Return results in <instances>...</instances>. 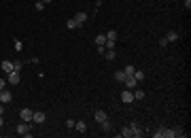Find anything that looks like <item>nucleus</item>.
<instances>
[{"mask_svg": "<svg viewBox=\"0 0 191 138\" xmlns=\"http://www.w3.org/2000/svg\"><path fill=\"white\" fill-rule=\"evenodd\" d=\"M66 28H68V30H77V28H81V26L74 21V17H70V19L66 21Z\"/></svg>", "mask_w": 191, "mask_h": 138, "instance_id": "f8f14e48", "label": "nucleus"}, {"mask_svg": "<svg viewBox=\"0 0 191 138\" xmlns=\"http://www.w3.org/2000/svg\"><path fill=\"white\" fill-rule=\"evenodd\" d=\"M161 132H164V128H159V130H157V132H155L153 136H155V138H161Z\"/></svg>", "mask_w": 191, "mask_h": 138, "instance_id": "c756f323", "label": "nucleus"}, {"mask_svg": "<svg viewBox=\"0 0 191 138\" xmlns=\"http://www.w3.org/2000/svg\"><path fill=\"white\" fill-rule=\"evenodd\" d=\"M15 132L23 138H32V121H23V123H17Z\"/></svg>", "mask_w": 191, "mask_h": 138, "instance_id": "f257e3e1", "label": "nucleus"}, {"mask_svg": "<svg viewBox=\"0 0 191 138\" xmlns=\"http://www.w3.org/2000/svg\"><path fill=\"white\" fill-rule=\"evenodd\" d=\"M43 2H45V4H47V2H51V0H43Z\"/></svg>", "mask_w": 191, "mask_h": 138, "instance_id": "c9c22d12", "label": "nucleus"}, {"mask_svg": "<svg viewBox=\"0 0 191 138\" xmlns=\"http://www.w3.org/2000/svg\"><path fill=\"white\" fill-rule=\"evenodd\" d=\"M32 121H34V123H43V121H45V113L36 111V113L32 115Z\"/></svg>", "mask_w": 191, "mask_h": 138, "instance_id": "6e6552de", "label": "nucleus"}, {"mask_svg": "<svg viewBox=\"0 0 191 138\" xmlns=\"http://www.w3.org/2000/svg\"><path fill=\"white\" fill-rule=\"evenodd\" d=\"M121 138H132V130H130V125H128V128H121Z\"/></svg>", "mask_w": 191, "mask_h": 138, "instance_id": "a211bd4d", "label": "nucleus"}, {"mask_svg": "<svg viewBox=\"0 0 191 138\" xmlns=\"http://www.w3.org/2000/svg\"><path fill=\"white\" fill-rule=\"evenodd\" d=\"M125 89H136V85H138V81L134 79V77H125Z\"/></svg>", "mask_w": 191, "mask_h": 138, "instance_id": "423d86ee", "label": "nucleus"}, {"mask_svg": "<svg viewBox=\"0 0 191 138\" xmlns=\"http://www.w3.org/2000/svg\"><path fill=\"white\" fill-rule=\"evenodd\" d=\"M32 115H34V111H32V108H21L19 119H21V121H32Z\"/></svg>", "mask_w": 191, "mask_h": 138, "instance_id": "7ed1b4c3", "label": "nucleus"}, {"mask_svg": "<svg viewBox=\"0 0 191 138\" xmlns=\"http://www.w3.org/2000/svg\"><path fill=\"white\" fill-rule=\"evenodd\" d=\"M74 21H77V24H79V26H83V24H85V21H87V15H85V13H83V11H79V13H77V15H74Z\"/></svg>", "mask_w": 191, "mask_h": 138, "instance_id": "0eeeda50", "label": "nucleus"}, {"mask_svg": "<svg viewBox=\"0 0 191 138\" xmlns=\"http://www.w3.org/2000/svg\"><path fill=\"white\" fill-rule=\"evenodd\" d=\"M161 138H174V130H170V128H164V132H161Z\"/></svg>", "mask_w": 191, "mask_h": 138, "instance_id": "2eb2a0df", "label": "nucleus"}, {"mask_svg": "<svg viewBox=\"0 0 191 138\" xmlns=\"http://www.w3.org/2000/svg\"><path fill=\"white\" fill-rule=\"evenodd\" d=\"M132 77H134V79L140 83V81H144V77H146V74H144L142 70H134V74H132Z\"/></svg>", "mask_w": 191, "mask_h": 138, "instance_id": "4468645a", "label": "nucleus"}, {"mask_svg": "<svg viewBox=\"0 0 191 138\" xmlns=\"http://www.w3.org/2000/svg\"><path fill=\"white\" fill-rule=\"evenodd\" d=\"M183 4H185V9H191V0H185Z\"/></svg>", "mask_w": 191, "mask_h": 138, "instance_id": "473e14b6", "label": "nucleus"}, {"mask_svg": "<svg viewBox=\"0 0 191 138\" xmlns=\"http://www.w3.org/2000/svg\"><path fill=\"white\" fill-rule=\"evenodd\" d=\"M2 125H4V119H2V115H0V128H2Z\"/></svg>", "mask_w": 191, "mask_h": 138, "instance_id": "72a5a7b5", "label": "nucleus"}, {"mask_svg": "<svg viewBox=\"0 0 191 138\" xmlns=\"http://www.w3.org/2000/svg\"><path fill=\"white\" fill-rule=\"evenodd\" d=\"M104 43H106V34H98L96 36V45L100 47V45H104Z\"/></svg>", "mask_w": 191, "mask_h": 138, "instance_id": "412c9836", "label": "nucleus"}, {"mask_svg": "<svg viewBox=\"0 0 191 138\" xmlns=\"http://www.w3.org/2000/svg\"><path fill=\"white\" fill-rule=\"evenodd\" d=\"M130 130H132V136H142V130H140V125H138V123H132V125H130Z\"/></svg>", "mask_w": 191, "mask_h": 138, "instance_id": "9d476101", "label": "nucleus"}, {"mask_svg": "<svg viewBox=\"0 0 191 138\" xmlns=\"http://www.w3.org/2000/svg\"><path fill=\"white\" fill-rule=\"evenodd\" d=\"M21 66H23V62H19V60H15V62H13V70H17V72H19V70H21Z\"/></svg>", "mask_w": 191, "mask_h": 138, "instance_id": "393cba45", "label": "nucleus"}, {"mask_svg": "<svg viewBox=\"0 0 191 138\" xmlns=\"http://www.w3.org/2000/svg\"><path fill=\"white\" fill-rule=\"evenodd\" d=\"M34 9H36V11H43V9H45V2H43V0H38V2L34 4Z\"/></svg>", "mask_w": 191, "mask_h": 138, "instance_id": "bb28decb", "label": "nucleus"}, {"mask_svg": "<svg viewBox=\"0 0 191 138\" xmlns=\"http://www.w3.org/2000/svg\"><path fill=\"white\" fill-rule=\"evenodd\" d=\"M168 45V41H166V36H164V38H159V47H166Z\"/></svg>", "mask_w": 191, "mask_h": 138, "instance_id": "c85d7f7f", "label": "nucleus"}, {"mask_svg": "<svg viewBox=\"0 0 191 138\" xmlns=\"http://www.w3.org/2000/svg\"><path fill=\"white\" fill-rule=\"evenodd\" d=\"M174 136H178V138H185V132H183V128H174Z\"/></svg>", "mask_w": 191, "mask_h": 138, "instance_id": "a878e982", "label": "nucleus"}, {"mask_svg": "<svg viewBox=\"0 0 191 138\" xmlns=\"http://www.w3.org/2000/svg\"><path fill=\"white\" fill-rule=\"evenodd\" d=\"M166 41H168V43H174V41H178V34H176V32H168V34H166Z\"/></svg>", "mask_w": 191, "mask_h": 138, "instance_id": "dca6fc26", "label": "nucleus"}, {"mask_svg": "<svg viewBox=\"0 0 191 138\" xmlns=\"http://www.w3.org/2000/svg\"><path fill=\"white\" fill-rule=\"evenodd\" d=\"M134 70H136L134 66H125V68H123V72H125V77H132V74H134Z\"/></svg>", "mask_w": 191, "mask_h": 138, "instance_id": "b1692460", "label": "nucleus"}, {"mask_svg": "<svg viewBox=\"0 0 191 138\" xmlns=\"http://www.w3.org/2000/svg\"><path fill=\"white\" fill-rule=\"evenodd\" d=\"M19 81H21L19 72H17V70H11V72H9V79H6V83H11V85H19Z\"/></svg>", "mask_w": 191, "mask_h": 138, "instance_id": "f03ea898", "label": "nucleus"}, {"mask_svg": "<svg viewBox=\"0 0 191 138\" xmlns=\"http://www.w3.org/2000/svg\"><path fill=\"white\" fill-rule=\"evenodd\" d=\"M132 93H134V100H142V98H144L142 89H132Z\"/></svg>", "mask_w": 191, "mask_h": 138, "instance_id": "4be33fe9", "label": "nucleus"}, {"mask_svg": "<svg viewBox=\"0 0 191 138\" xmlns=\"http://www.w3.org/2000/svg\"><path fill=\"white\" fill-rule=\"evenodd\" d=\"M115 55H117L115 49H106V51H104V57H106V60H115Z\"/></svg>", "mask_w": 191, "mask_h": 138, "instance_id": "6ab92c4d", "label": "nucleus"}, {"mask_svg": "<svg viewBox=\"0 0 191 138\" xmlns=\"http://www.w3.org/2000/svg\"><path fill=\"white\" fill-rule=\"evenodd\" d=\"M100 125H102V130H104V132H110V130H113V123H110L108 119H104V121H102Z\"/></svg>", "mask_w": 191, "mask_h": 138, "instance_id": "f3484780", "label": "nucleus"}, {"mask_svg": "<svg viewBox=\"0 0 191 138\" xmlns=\"http://www.w3.org/2000/svg\"><path fill=\"white\" fill-rule=\"evenodd\" d=\"M106 41H117V32L115 30H108L106 32Z\"/></svg>", "mask_w": 191, "mask_h": 138, "instance_id": "5701e85b", "label": "nucleus"}, {"mask_svg": "<svg viewBox=\"0 0 191 138\" xmlns=\"http://www.w3.org/2000/svg\"><path fill=\"white\" fill-rule=\"evenodd\" d=\"M104 119H108V115H106L104 111H96V121H98V123H102Z\"/></svg>", "mask_w": 191, "mask_h": 138, "instance_id": "ddd939ff", "label": "nucleus"}, {"mask_svg": "<svg viewBox=\"0 0 191 138\" xmlns=\"http://www.w3.org/2000/svg\"><path fill=\"white\" fill-rule=\"evenodd\" d=\"M2 113H4V108H2V102H0V115H2Z\"/></svg>", "mask_w": 191, "mask_h": 138, "instance_id": "f704fd0d", "label": "nucleus"}, {"mask_svg": "<svg viewBox=\"0 0 191 138\" xmlns=\"http://www.w3.org/2000/svg\"><path fill=\"white\" fill-rule=\"evenodd\" d=\"M66 128H74V119H66Z\"/></svg>", "mask_w": 191, "mask_h": 138, "instance_id": "cd10ccee", "label": "nucleus"}, {"mask_svg": "<svg viewBox=\"0 0 191 138\" xmlns=\"http://www.w3.org/2000/svg\"><path fill=\"white\" fill-rule=\"evenodd\" d=\"M74 130H77V132H81V134H85V132H87L85 121H74Z\"/></svg>", "mask_w": 191, "mask_h": 138, "instance_id": "1a4fd4ad", "label": "nucleus"}, {"mask_svg": "<svg viewBox=\"0 0 191 138\" xmlns=\"http://www.w3.org/2000/svg\"><path fill=\"white\" fill-rule=\"evenodd\" d=\"M13 100V93L9 92V89H0V102L2 104H6V102H11Z\"/></svg>", "mask_w": 191, "mask_h": 138, "instance_id": "39448f33", "label": "nucleus"}, {"mask_svg": "<svg viewBox=\"0 0 191 138\" xmlns=\"http://www.w3.org/2000/svg\"><path fill=\"white\" fill-rule=\"evenodd\" d=\"M115 79H117L119 83H123V81H125V72H123V70H117V72H115Z\"/></svg>", "mask_w": 191, "mask_h": 138, "instance_id": "aec40b11", "label": "nucleus"}, {"mask_svg": "<svg viewBox=\"0 0 191 138\" xmlns=\"http://www.w3.org/2000/svg\"><path fill=\"white\" fill-rule=\"evenodd\" d=\"M0 68H2V70H4V72H6V74H9V72H11V70H13V62H9V60H4V62H2V64H0Z\"/></svg>", "mask_w": 191, "mask_h": 138, "instance_id": "9b49d317", "label": "nucleus"}, {"mask_svg": "<svg viewBox=\"0 0 191 138\" xmlns=\"http://www.w3.org/2000/svg\"><path fill=\"white\" fill-rule=\"evenodd\" d=\"M21 47H23V43H21V41H15V49H17V51H19Z\"/></svg>", "mask_w": 191, "mask_h": 138, "instance_id": "7c9ffc66", "label": "nucleus"}, {"mask_svg": "<svg viewBox=\"0 0 191 138\" xmlns=\"http://www.w3.org/2000/svg\"><path fill=\"white\" fill-rule=\"evenodd\" d=\"M0 89H6V81L4 79H0Z\"/></svg>", "mask_w": 191, "mask_h": 138, "instance_id": "2f4dec72", "label": "nucleus"}, {"mask_svg": "<svg viewBox=\"0 0 191 138\" xmlns=\"http://www.w3.org/2000/svg\"><path fill=\"white\" fill-rule=\"evenodd\" d=\"M121 102H125V104L136 102V100H134V93H132V89H125V92L121 93Z\"/></svg>", "mask_w": 191, "mask_h": 138, "instance_id": "20e7f679", "label": "nucleus"}]
</instances>
